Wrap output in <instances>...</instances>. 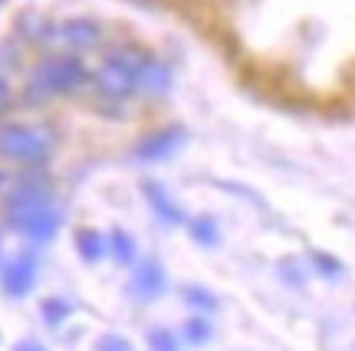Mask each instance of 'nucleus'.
I'll return each mask as SVG.
<instances>
[{"label": "nucleus", "mask_w": 355, "mask_h": 351, "mask_svg": "<svg viewBox=\"0 0 355 351\" xmlns=\"http://www.w3.org/2000/svg\"><path fill=\"white\" fill-rule=\"evenodd\" d=\"M7 217H10L13 230H20L33 240H50L60 226V210L53 207L50 190L37 181H26L13 190L10 204H7Z\"/></svg>", "instance_id": "1"}, {"label": "nucleus", "mask_w": 355, "mask_h": 351, "mask_svg": "<svg viewBox=\"0 0 355 351\" xmlns=\"http://www.w3.org/2000/svg\"><path fill=\"white\" fill-rule=\"evenodd\" d=\"M53 135L46 128L3 125L0 128V158L17 164H43L53 154Z\"/></svg>", "instance_id": "2"}, {"label": "nucleus", "mask_w": 355, "mask_h": 351, "mask_svg": "<svg viewBox=\"0 0 355 351\" xmlns=\"http://www.w3.org/2000/svg\"><path fill=\"white\" fill-rule=\"evenodd\" d=\"M86 82V69L73 56H53L33 73V96H53V92H69Z\"/></svg>", "instance_id": "3"}, {"label": "nucleus", "mask_w": 355, "mask_h": 351, "mask_svg": "<svg viewBox=\"0 0 355 351\" xmlns=\"http://www.w3.org/2000/svg\"><path fill=\"white\" fill-rule=\"evenodd\" d=\"M141 66H145V56H139L135 50L112 53L99 69V89L105 96H125V92L139 86Z\"/></svg>", "instance_id": "4"}, {"label": "nucleus", "mask_w": 355, "mask_h": 351, "mask_svg": "<svg viewBox=\"0 0 355 351\" xmlns=\"http://www.w3.org/2000/svg\"><path fill=\"white\" fill-rule=\"evenodd\" d=\"M0 279H3V289L10 296H26L33 289V282H37V260L33 256H17V260L7 263Z\"/></svg>", "instance_id": "5"}, {"label": "nucleus", "mask_w": 355, "mask_h": 351, "mask_svg": "<svg viewBox=\"0 0 355 351\" xmlns=\"http://www.w3.org/2000/svg\"><path fill=\"white\" fill-rule=\"evenodd\" d=\"M181 141H184L181 128H165V132H155V135H148V138L139 145V158H141V161H165V158H171V151H175Z\"/></svg>", "instance_id": "6"}, {"label": "nucleus", "mask_w": 355, "mask_h": 351, "mask_svg": "<svg viewBox=\"0 0 355 351\" xmlns=\"http://www.w3.org/2000/svg\"><path fill=\"white\" fill-rule=\"evenodd\" d=\"M99 37H102V30H99V24H92V20H73V24L60 26V39H63L66 46H73V50L96 46Z\"/></svg>", "instance_id": "7"}, {"label": "nucleus", "mask_w": 355, "mask_h": 351, "mask_svg": "<svg viewBox=\"0 0 355 351\" xmlns=\"http://www.w3.org/2000/svg\"><path fill=\"white\" fill-rule=\"evenodd\" d=\"M135 292H139L141 299H158L165 292V269L155 263V260L139 266V273H135Z\"/></svg>", "instance_id": "8"}, {"label": "nucleus", "mask_w": 355, "mask_h": 351, "mask_svg": "<svg viewBox=\"0 0 355 351\" xmlns=\"http://www.w3.org/2000/svg\"><path fill=\"white\" fill-rule=\"evenodd\" d=\"M139 89L152 92V96L168 92V89H171V73H168V66L155 63V60H145V66H141V73H139Z\"/></svg>", "instance_id": "9"}, {"label": "nucleus", "mask_w": 355, "mask_h": 351, "mask_svg": "<svg viewBox=\"0 0 355 351\" xmlns=\"http://www.w3.org/2000/svg\"><path fill=\"white\" fill-rule=\"evenodd\" d=\"M145 197H148V204H152V210L165 220V224H181L184 220V213H181V207H178L171 197H168L165 190L158 188V184H145Z\"/></svg>", "instance_id": "10"}, {"label": "nucleus", "mask_w": 355, "mask_h": 351, "mask_svg": "<svg viewBox=\"0 0 355 351\" xmlns=\"http://www.w3.org/2000/svg\"><path fill=\"white\" fill-rule=\"evenodd\" d=\"M76 250L86 263H99L109 246H105V237H102V233H96V230H79L76 233Z\"/></svg>", "instance_id": "11"}, {"label": "nucleus", "mask_w": 355, "mask_h": 351, "mask_svg": "<svg viewBox=\"0 0 355 351\" xmlns=\"http://www.w3.org/2000/svg\"><path fill=\"white\" fill-rule=\"evenodd\" d=\"M184 339H188L191 345H204V341L211 339V325L204 322V315L188 318V325H184Z\"/></svg>", "instance_id": "12"}, {"label": "nucleus", "mask_w": 355, "mask_h": 351, "mask_svg": "<svg viewBox=\"0 0 355 351\" xmlns=\"http://www.w3.org/2000/svg\"><path fill=\"white\" fill-rule=\"evenodd\" d=\"M112 253L119 263H132V256H135V243H132V237L128 233H112Z\"/></svg>", "instance_id": "13"}, {"label": "nucleus", "mask_w": 355, "mask_h": 351, "mask_svg": "<svg viewBox=\"0 0 355 351\" xmlns=\"http://www.w3.org/2000/svg\"><path fill=\"white\" fill-rule=\"evenodd\" d=\"M191 233H194V240H198V243H207V246H214V243H217L214 220H194V224H191Z\"/></svg>", "instance_id": "14"}, {"label": "nucleus", "mask_w": 355, "mask_h": 351, "mask_svg": "<svg viewBox=\"0 0 355 351\" xmlns=\"http://www.w3.org/2000/svg\"><path fill=\"white\" fill-rule=\"evenodd\" d=\"M66 315H69V305L63 299H46L43 302V318L50 322V325H60Z\"/></svg>", "instance_id": "15"}, {"label": "nucleus", "mask_w": 355, "mask_h": 351, "mask_svg": "<svg viewBox=\"0 0 355 351\" xmlns=\"http://www.w3.org/2000/svg\"><path fill=\"white\" fill-rule=\"evenodd\" d=\"M148 345H152V351H178V341L171 332H165V328H155V332H148Z\"/></svg>", "instance_id": "16"}, {"label": "nucleus", "mask_w": 355, "mask_h": 351, "mask_svg": "<svg viewBox=\"0 0 355 351\" xmlns=\"http://www.w3.org/2000/svg\"><path fill=\"white\" fill-rule=\"evenodd\" d=\"M184 299H188L191 305H198V309H207V312H214V309H217V299H214V296H207V292H201L198 286H188V292H184Z\"/></svg>", "instance_id": "17"}, {"label": "nucleus", "mask_w": 355, "mask_h": 351, "mask_svg": "<svg viewBox=\"0 0 355 351\" xmlns=\"http://www.w3.org/2000/svg\"><path fill=\"white\" fill-rule=\"evenodd\" d=\"M99 351H132V345L125 339H119V335H105L99 341Z\"/></svg>", "instance_id": "18"}, {"label": "nucleus", "mask_w": 355, "mask_h": 351, "mask_svg": "<svg viewBox=\"0 0 355 351\" xmlns=\"http://www.w3.org/2000/svg\"><path fill=\"white\" fill-rule=\"evenodd\" d=\"M10 102H13L10 86H7V79H0V112H7V109H10Z\"/></svg>", "instance_id": "19"}, {"label": "nucleus", "mask_w": 355, "mask_h": 351, "mask_svg": "<svg viewBox=\"0 0 355 351\" xmlns=\"http://www.w3.org/2000/svg\"><path fill=\"white\" fill-rule=\"evenodd\" d=\"M316 266L322 269V273H329V276H336V273H339V263H336L332 256H316Z\"/></svg>", "instance_id": "20"}, {"label": "nucleus", "mask_w": 355, "mask_h": 351, "mask_svg": "<svg viewBox=\"0 0 355 351\" xmlns=\"http://www.w3.org/2000/svg\"><path fill=\"white\" fill-rule=\"evenodd\" d=\"M17 351H46L43 345H37V341H20L17 345Z\"/></svg>", "instance_id": "21"}, {"label": "nucleus", "mask_w": 355, "mask_h": 351, "mask_svg": "<svg viewBox=\"0 0 355 351\" xmlns=\"http://www.w3.org/2000/svg\"><path fill=\"white\" fill-rule=\"evenodd\" d=\"M135 3H145V7H148V3H155V0H135Z\"/></svg>", "instance_id": "22"}]
</instances>
